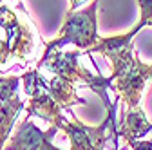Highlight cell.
<instances>
[{"mask_svg":"<svg viewBox=\"0 0 152 150\" xmlns=\"http://www.w3.org/2000/svg\"><path fill=\"white\" fill-rule=\"evenodd\" d=\"M110 62L112 90L129 110L141 107L147 85L152 82V63H143L134 44L107 56Z\"/></svg>","mask_w":152,"mask_h":150,"instance_id":"cell-2","label":"cell"},{"mask_svg":"<svg viewBox=\"0 0 152 150\" xmlns=\"http://www.w3.org/2000/svg\"><path fill=\"white\" fill-rule=\"evenodd\" d=\"M45 45L24 4L9 6L0 0V72H9L13 67H29Z\"/></svg>","mask_w":152,"mask_h":150,"instance_id":"cell-1","label":"cell"},{"mask_svg":"<svg viewBox=\"0 0 152 150\" xmlns=\"http://www.w3.org/2000/svg\"><path fill=\"white\" fill-rule=\"evenodd\" d=\"M24 118H40L42 121L49 123V127H58L62 128L64 123L69 119V116L64 114V108L53 100V96L47 90V83L44 89H40L38 92L27 100L26 105V116Z\"/></svg>","mask_w":152,"mask_h":150,"instance_id":"cell-6","label":"cell"},{"mask_svg":"<svg viewBox=\"0 0 152 150\" xmlns=\"http://www.w3.org/2000/svg\"><path fill=\"white\" fill-rule=\"evenodd\" d=\"M83 52L82 51H53L49 54L40 56V60L34 63L42 72H49L51 76H58L72 85H83L89 87L94 94H98L107 107L112 105L109 98V90H112V80L105 78L102 74H94L89 69H85L78 58Z\"/></svg>","mask_w":152,"mask_h":150,"instance_id":"cell-3","label":"cell"},{"mask_svg":"<svg viewBox=\"0 0 152 150\" xmlns=\"http://www.w3.org/2000/svg\"><path fill=\"white\" fill-rule=\"evenodd\" d=\"M98 6L100 0L92 2L78 11H69L65 15L64 25L58 33V38L53 42H45L44 54H49L53 51H60L65 45H74L78 51L87 52L98 44L100 34H98Z\"/></svg>","mask_w":152,"mask_h":150,"instance_id":"cell-4","label":"cell"},{"mask_svg":"<svg viewBox=\"0 0 152 150\" xmlns=\"http://www.w3.org/2000/svg\"><path fill=\"white\" fill-rule=\"evenodd\" d=\"M16 2H18V0H16Z\"/></svg>","mask_w":152,"mask_h":150,"instance_id":"cell-12","label":"cell"},{"mask_svg":"<svg viewBox=\"0 0 152 150\" xmlns=\"http://www.w3.org/2000/svg\"><path fill=\"white\" fill-rule=\"evenodd\" d=\"M58 130V127H49L47 130H42L34 121L24 118L16 123L15 134L9 138L4 150H62L53 145V138Z\"/></svg>","mask_w":152,"mask_h":150,"instance_id":"cell-5","label":"cell"},{"mask_svg":"<svg viewBox=\"0 0 152 150\" xmlns=\"http://www.w3.org/2000/svg\"><path fill=\"white\" fill-rule=\"evenodd\" d=\"M87 0H69V11H78Z\"/></svg>","mask_w":152,"mask_h":150,"instance_id":"cell-11","label":"cell"},{"mask_svg":"<svg viewBox=\"0 0 152 150\" xmlns=\"http://www.w3.org/2000/svg\"><path fill=\"white\" fill-rule=\"evenodd\" d=\"M140 4V25L148 27L152 25V0H138Z\"/></svg>","mask_w":152,"mask_h":150,"instance_id":"cell-10","label":"cell"},{"mask_svg":"<svg viewBox=\"0 0 152 150\" xmlns=\"http://www.w3.org/2000/svg\"><path fill=\"white\" fill-rule=\"evenodd\" d=\"M152 134V121L147 118L143 107L129 110L125 108L121 119L118 121V136H121L127 143L129 141H141Z\"/></svg>","mask_w":152,"mask_h":150,"instance_id":"cell-7","label":"cell"},{"mask_svg":"<svg viewBox=\"0 0 152 150\" xmlns=\"http://www.w3.org/2000/svg\"><path fill=\"white\" fill-rule=\"evenodd\" d=\"M24 108H26V101L20 98L18 92L15 96L0 101V150L6 148L13 132V127L16 125V119Z\"/></svg>","mask_w":152,"mask_h":150,"instance_id":"cell-8","label":"cell"},{"mask_svg":"<svg viewBox=\"0 0 152 150\" xmlns=\"http://www.w3.org/2000/svg\"><path fill=\"white\" fill-rule=\"evenodd\" d=\"M45 83H47V90L53 96V100L58 103L64 110H69L74 105H85L87 103V100L78 94L76 85H72V83L58 78V76L45 78Z\"/></svg>","mask_w":152,"mask_h":150,"instance_id":"cell-9","label":"cell"}]
</instances>
